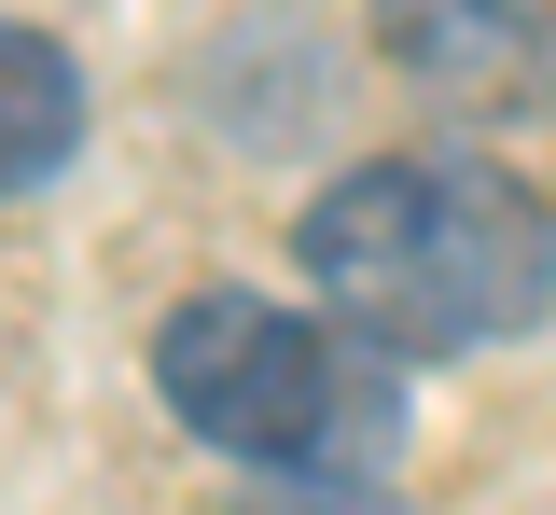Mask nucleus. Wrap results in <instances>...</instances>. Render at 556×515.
<instances>
[{
	"label": "nucleus",
	"mask_w": 556,
	"mask_h": 515,
	"mask_svg": "<svg viewBox=\"0 0 556 515\" xmlns=\"http://www.w3.org/2000/svg\"><path fill=\"white\" fill-rule=\"evenodd\" d=\"M306 279L376 363H445L486 335H529L556 293V237L486 153H390L348 167L306 210Z\"/></svg>",
	"instance_id": "obj_1"
},
{
	"label": "nucleus",
	"mask_w": 556,
	"mask_h": 515,
	"mask_svg": "<svg viewBox=\"0 0 556 515\" xmlns=\"http://www.w3.org/2000/svg\"><path fill=\"white\" fill-rule=\"evenodd\" d=\"M334 376H348V335H320V321H292L265 293H195V306H167V335H153L167 418L195 445H223V460H265V474H292L320 445Z\"/></svg>",
	"instance_id": "obj_2"
},
{
	"label": "nucleus",
	"mask_w": 556,
	"mask_h": 515,
	"mask_svg": "<svg viewBox=\"0 0 556 515\" xmlns=\"http://www.w3.org/2000/svg\"><path fill=\"white\" fill-rule=\"evenodd\" d=\"M376 42L431 98H501L556 56V0H376Z\"/></svg>",
	"instance_id": "obj_3"
},
{
	"label": "nucleus",
	"mask_w": 556,
	"mask_h": 515,
	"mask_svg": "<svg viewBox=\"0 0 556 515\" xmlns=\"http://www.w3.org/2000/svg\"><path fill=\"white\" fill-rule=\"evenodd\" d=\"M70 153H84V71H70L42 28H14V14H0V196L56 181Z\"/></svg>",
	"instance_id": "obj_4"
}]
</instances>
